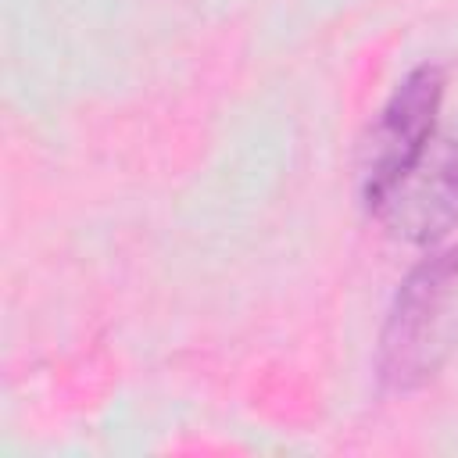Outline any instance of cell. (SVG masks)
Returning a JSON list of instances; mask_svg holds the SVG:
<instances>
[{
  "label": "cell",
  "instance_id": "6da1fadb",
  "mask_svg": "<svg viewBox=\"0 0 458 458\" xmlns=\"http://www.w3.org/2000/svg\"><path fill=\"white\" fill-rule=\"evenodd\" d=\"M440 100L444 72L437 64H419L383 104L361 154V197L372 215L394 193V186L408 179V172L426 157L437 132Z\"/></svg>",
  "mask_w": 458,
  "mask_h": 458
},
{
  "label": "cell",
  "instance_id": "7a4b0ae2",
  "mask_svg": "<svg viewBox=\"0 0 458 458\" xmlns=\"http://www.w3.org/2000/svg\"><path fill=\"white\" fill-rule=\"evenodd\" d=\"M458 276L454 254L422 261L397 290L394 311L379 340V379L394 390L419 386L440 361V329L451 283Z\"/></svg>",
  "mask_w": 458,
  "mask_h": 458
},
{
  "label": "cell",
  "instance_id": "3957f363",
  "mask_svg": "<svg viewBox=\"0 0 458 458\" xmlns=\"http://www.w3.org/2000/svg\"><path fill=\"white\" fill-rule=\"evenodd\" d=\"M426 161L429 172L419 161L376 211L397 233L422 243L447 233V225L458 218V143H447L437 157L426 150Z\"/></svg>",
  "mask_w": 458,
  "mask_h": 458
}]
</instances>
